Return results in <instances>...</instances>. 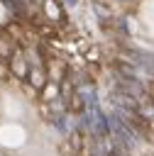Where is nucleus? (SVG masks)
Masks as SVG:
<instances>
[{
  "label": "nucleus",
  "mask_w": 154,
  "mask_h": 156,
  "mask_svg": "<svg viewBox=\"0 0 154 156\" xmlns=\"http://www.w3.org/2000/svg\"><path fill=\"white\" fill-rule=\"evenodd\" d=\"M7 63H10V71H12V78L27 80V76H29V58H27V54H24V46H20Z\"/></svg>",
  "instance_id": "f257e3e1"
},
{
  "label": "nucleus",
  "mask_w": 154,
  "mask_h": 156,
  "mask_svg": "<svg viewBox=\"0 0 154 156\" xmlns=\"http://www.w3.org/2000/svg\"><path fill=\"white\" fill-rule=\"evenodd\" d=\"M17 49H20V41H17L7 29H0V58H2V61H10Z\"/></svg>",
  "instance_id": "f03ea898"
},
{
  "label": "nucleus",
  "mask_w": 154,
  "mask_h": 156,
  "mask_svg": "<svg viewBox=\"0 0 154 156\" xmlns=\"http://www.w3.org/2000/svg\"><path fill=\"white\" fill-rule=\"evenodd\" d=\"M27 83L34 88V90H44V85L49 83V73H46V66H29V76H27Z\"/></svg>",
  "instance_id": "7ed1b4c3"
},
{
  "label": "nucleus",
  "mask_w": 154,
  "mask_h": 156,
  "mask_svg": "<svg viewBox=\"0 0 154 156\" xmlns=\"http://www.w3.org/2000/svg\"><path fill=\"white\" fill-rule=\"evenodd\" d=\"M42 10H44V15H46L51 22H59V24L66 22V15H64V10L59 7V0H44V2H42Z\"/></svg>",
  "instance_id": "20e7f679"
},
{
  "label": "nucleus",
  "mask_w": 154,
  "mask_h": 156,
  "mask_svg": "<svg viewBox=\"0 0 154 156\" xmlns=\"http://www.w3.org/2000/svg\"><path fill=\"white\" fill-rule=\"evenodd\" d=\"M147 90H149V102L154 105V83H149V85H147Z\"/></svg>",
  "instance_id": "39448f33"
},
{
  "label": "nucleus",
  "mask_w": 154,
  "mask_h": 156,
  "mask_svg": "<svg viewBox=\"0 0 154 156\" xmlns=\"http://www.w3.org/2000/svg\"><path fill=\"white\" fill-rule=\"evenodd\" d=\"M64 5H68V7H76V5H78V0H64Z\"/></svg>",
  "instance_id": "423d86ee"
}]
</instances>
